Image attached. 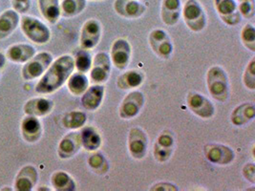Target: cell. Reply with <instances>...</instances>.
Returning <instances> with one entry per match:
<instances>
[{"label": "cell", "mask_w": 255, "mask_h": 191, "mask_svg": "<svg viewBox=\"0 0 255 191\" xmlns=\"http://www.w3.org/2000/svg\"><path fill=\"white\" fill-rule=\"evenodd\" d=\"M74 71V58L70 55L60 56L51 63L46 72L41 76V79L35 85V92L40 95H48L58 91L66 84Z\"/></svg>", "instance_id": "6da1fadb"}, {"label": "cell", "mask_w": 255, "mask_h": 191, "mask_svg": "<svg viewBox=\"0 0 255 191\" xmlns=\"http://www.w3.org/2000/svg\"><path fill=\"white\" fill-rule=\"evenodd\" d=\"M207 88L210 96L222 103L230 97V82L227 72L219 65L210 67L206 77Z\"/></svg>", "instance_id": "7a4b0ae2"}, {"label": "cell", "mask_w": 255, "mask_h": 191, "mask_svg": "<svg viewBox=\"0 0 255 191\" xmlns=\"http://www.w3.org/2000/svg\"><path fill=\"white\" fill-rule=\"evenodd\" d=\"M182 16L187 28L194 33L202 32L207 26V14L198 0H186L182 7Z\"/></svg>", "instance_id": "3957f363"}, {"label": "cell", "mask_w": 255, "mask_h": 191, "mask_svg": "<svg viewBox=\"0 0 255 191\" xmlns=\"http://www.w3.org/2000/svg\"><path fill=\"white\" fill-rule=\"evenodd\" d=\"M20 26L24 35L34 43L46 44L51 38L50 29L35 17L24 15L20 20Z\"/></svg>", "instance_id": "277c9868"}, {"label": "cell", "mask_w": 255, "mask_h": 191, "mask_svg": "<svg viewBox=\"0 0 255 191\" xmlns=\"http://www.w3.org/2000/svg\"><path fill=\"white\" fill-rule=\"evenodd\" d=\"M53 62V56L48 52H41L25 62L21 76L25 81H33L40 78Z\"/></svg>", "instance_id": "5b68a950"}, {"label": "cell", "mask_w": 255, "mask_h": 191, "mask_svg": "<svg viewBox=\"0 0 255 191\" xmlns=\"http://www.w3.org/2000/svg\"><path fill=\"white\" fill-rule=\"evenodd\" d=\"M148 145V136L142 128L139 126H134L129 130L128 138V152L133 159H144L147 153Z\"/></svg>", "instance_id": "8992f818"}, {"label": "cell", "mask_w": 255, "mask_h": 191, "mask_svg": "<svg viewBox=\"0 0 255 191\" xmlns=\"http://www.w3.org/2000/svg\"><path fill=\"white\" fill-rule=\"evenodd\" d=\"M209 163L218 166H229L235 160V152L232 147L222 143H207L203 149Z\"/></svg>", "instance_id": "52a82bcc"}, {"label": "cell", "mask_w": 255, "mask_h": 191, "mask_svg": "<svg viewBox=\"0 0 255 191\" xmlns=\"http://www.w3.org/2000/svg\"><path fill=\"white\" fill-rule=\"evenodd\" d=\"M186 99L187 107L199 118L209 119L215 115V106L206 96L192 91L187 94Z\"/></svg>", "instance_id": "ba28073f"}, {"label": "cell", "mask_w": 255, "mask_h": 191, "mask_svg": "<svg viewBox=\"0 0 255 191\" xmlns=\"http://www.w3.org/2000/svg\"><path fill=\"white\" fill-rule=\"evenodd\" d=\"M145 102L144 95L139 90H133L125 96L119 107V116L123 119L136 118Z\"/></svg>", "instance_id": "9c48e42d"}, {"label": "cell", "mask_w": 255, "mask_h": 191, "mask_svg": "<svg viewBox=\"0 0 255 191\" xmlns=\"http://www.w3.org/2000/svg\"><path fill=\"white\" fill-rule=\"evenodd\" d=\"M148 43L153 53L162 60H167L173 53V42L162 29H154L148 36Z\"/></svg>", "instance_id": "30bf717a"}, {"label": "cell", "mask_w": 255, "mask_h": 191, "mask_svg": "<svg viewBox=\"0 0 255 191\" xmlns=\"http://www.w3.org/2000/svg\"><path fill=\"white\" fill-rule=\"evenodd\" d=\"M103 35L102 24L95 19L90 18L82 25L80 34V44L81 49L93 50L97 47L101 41Z\"/></svg>", "instance_id": "8fae6325"}, {"label": "cell", "mask_w": 255, "mask_h": 191, "mask_svg": "<svg viewBox=\"0 0 255 191\" xmlns=\"http://www.w3.org/2000/svg\"><path fill=\"white\" fill-rule=\"evenodd\" d=\"M111 60L105 52H99L95 55L92 66L89 71V77L94 84H105L110 78Z\"/></svg>", "instance_id": "7c38bea8"}, {"label": "cell", "mask_w": 255, "mask_h": 191, "mask_svg": "<svg viewBox=\"0 0 255 191\" xmlns=\"http://www.w3.org/2000/svg\"><path fill=\"white\" fill-rule=\"evenodd\" d=\"M131 53L132 47L128 39L118 38L112 43L110 49L109 57L112 65L119 70H125L129 64Z\"/></svg>", "instance_id": "4fadbf2b"}, {"label": "cell", "mask_w": 255, "mask_h": 191, "mask_svg": "<svg viewBox=\"0 0 255 191\" xmlns=\"http://www.w3.org/2000/svg\"><path fill=\"white\" fill-rule=\"evenodd\" d=\"M214 7L221 20L228 26H236L242 21L236 0H214Z\"/></svg>", "instance_id": "5bb4252c"}, {"label": "cell", "mask_w": 255, "mask_h": 191, "mask_svg": "<svg viewBox=\"0 0 255 191\" xmlns=\"http://www.w3.org/2000/svg\"><path fill=\"white\" fill-rule=\"evenodd\" d=\"M81 148L80 132L72 130V132L66 134L58 143V157L61 160H68L77 155Z\"/></svg>", "instance_id": "9a60e30c"}, {"label": "cell", "mask_w": 255, "mask_h": 191, "mask_svg": "<svg viewBox=\"0 0 255 191\" xmlns=\"http://www.w3.org/2000/svg\"><path fill=\"white\" fill-rule=\"evenodd\" d=\"M105 88L104 84L89 85L86 91L81 96L82 107L87 111L94 112L101 107L105 98Z\"/></svg>", "instance_id": "2e32d148"}, {"label": "cell", "mask_w": 255, "mask_h": 191, "mask_svg": "<svg viewBox=\"0 0 255 191\" xmlns=\"http://www.w3.org/2000/svg\"><path fill=\"white\" fill-rule=\"evenodd\" d=\"M115 12L127 19H137L143 15L146 7L139 0H115Z\"/></svg>", "instance_id": "e0dca14e"}, {"label": "cell", "mask_w": 255, "mask_h": 191, "mask_svg": "<svg viewBox=\"0 0 255 191\" xmlns=\"http://www.w3.org/2000/svg\"><path fill=\"white\" fill-rule=\"evenodd\" d=\"M20 131L24 141L29 143L38 142L42 136V123L38 118L26 115L21 120Z\"/></svg>", "instance_id": "ac0fdd59"}, {"label": "cell", "mask_w": 255, "mask_h": 191, "mask_svg": "<svg viewBox=\"0 0 255 191\" xmlns=\"http://www.w3.org/2000/svg\"><path fill=\"white\" fill-rule=\"evenodd\" d=\"M53 109H54V101L43 96L31 98L26 101L23 106L25 115L34 116L36 118L49 115L53 111Z\"/></svg>", "instance_id": "d6986e66"}, {"label": "cell", "mask_w": 255, "mask_h": 191, "mask_svg": "<svg viewBox=\"0 0 255 191\" xmlns=\"http://www.w3.org/2000/svg\"><path fill=\"white\" fill-rule=\"evenodd\" d=\"M38 181V172L33 166L22 167L14 180V190L17 191H31Z\"/></svg>", "instance_id": "ffe728a7"}, {"label": "cell", "mask_w": 255, "mask_h": 191, "mask_svg": "<svg viewBox=\"0 0 255 191\" xmlns=\"http://www.w3.org/2000/svg\"><path fill=\"white\" fill-rule=\"evenodd\" d=\"M181 0H162L161 6V17L162 22L167 26H174L182 16Z\"/></svg>", "instance_id": "44dd1931"}, {"label": "cell", "mask_w": 255, "mask_h": 191, "mask_svg": "<svg viewBox=\"0 0 255 191\" xmlns=\"http://www.w3.org/2000/svg\"><path fill=\"white\" fill-rule=\"evenodd\" d=\"M81 129L80 137L81 147L89 152H93L100 149L103 144V137L99 129L93 125H84Z\"/></svg>", "instance_id": "7402d4cb"}, {"label": "cell", "mask_w": 255, "mask_h": 191, "mask_svg": "<svg viewBox=\"0 0 255 191\" xmlns=\"http://www.w3.org/2000/svg\"><path fill=\"white\" fill-rule=\"evenodd\" d=\"M255 118V105L253 102H244L232 110L231 121L235 126H244Z\"/></svg>", "instance_id": "603a6c76"}, {"label": "cell", "mask_w": 255, "mask_h": 191, "mask_svg": "<svg viewBox=\"0 0 255 191\" xmlns=\"http://www.w3.org/2000/svg\"><path fill=\"white\" fill-rule=\"evenodd\" d=\"M20 21L19 13L13 9L6 10L0 14V39L11 36Z\"/></svg>", "instance_id": "cb8c5ba5"}, {"label": "cell", "mask_w": 255, "mask_h": 191, "mask_svg": "<svg viewBox=\"0 0 255 191\" xmlns=\"http://www.w3.org/2000/svg\"><path fill=\"white\" fill-rule=\"evenodd\" d=\"M35 55V49L29 44H14L7 50L6 58L15 63H25Z\"/></svg>", "instance_id": "d4e9b609"}, {"label": "cell", "mask_w": 255, "mask_h": 191, "mask_svg": "<svg viewBox=\"0 0 255 191\" xmlns=\"http://www.w3.org/2000/svg\"><path fill=\"white\" fill-rule=\"evenodd\" d=\"M37 2L43 18L49 23H57L61 16L59 0H37Z\"/></svg>", "instance_id": "484cf974"}, {"label": "cell", "mask_w": 255, "mask_h": 191, "mask_svg": "<svg viewBox=\"0 0 255 191\" xmlns=\"http://www.w3.org/2000/svg\"><path fill=\"white\" fill-rule=\"evenodd\" d=\"M143 84V75L137 70L123 73L117 80V86L121 90H134Z\"/></svg>", "instance_id": "4316f807"}, {"label": "cell", "mask_w": 255, "mask_h": 191, "mask_svg": "<svg viewBox=\"0 0 255 191\" xmlns=\"http://www.w3.org/2000/svg\"><path fill=\"white\" fill-rule=\"evenodd\" d=\"M66 84L72 95L80 96L89 87L90 82L88 77L85 74L77 72V73H73L70 76L69 79L66 82Z\"/></svg>", "instance_id": "83f0119b"}, {"label": "cell", "mask_w": 255, "mask_h": 191, "mask_svg": "<svg viewBox=\"0 0 255 191\" xmlns=\"http://www.w3.org/2000/svg\"><path fill=\"white\" fill-rule=\"evenodd\" d=\"M51 184L57 191H74L77 190V184L74 178L65 171H56L51 176Z\"/></svg>", "instance_id": "f1b7e54d"}, {"label": "cell", "mask_w": 255, "mask_h": 191, "mask_svg": "<svg viewBox=\"0 0 255 191\" xmlns=\"http://www.w3.org/2000/svg\"><path fill=\"white\" fill-rule=\"evenodd\" d=\"M87 122V115L82 111H70L66 113L62 119V126L69 130H79Z\"/></svg>", "instance_id": "f546056e"}, {"label": "cell", "mask_w": 255, "mask_h": 191, "mask_svg": "<svg viewBox=\"0 0 255 191\" xmlns=\"http://www.w3.org/2000/svg\"><path fill=\"white\" fill-rule=\"evenodd\" d=\"M87 165L95 174L104 176L110 170V165L105 156L99 151H93L87 159Z\"/></svg>", "instance_id": "4dcf8cb0"}, {"label": "cell", "mask_w": 255, "mask_h": 191, "mask_svg": "<svg viewBox=\"0 0 255 191\" xmlns=\"http://www.w3.org/2000/svg\"><path fill=\"white\" fill-rule=\"evenodd\" d=\"M87 0H62L60 3V15L74 17L85 10Z\"/></svg>", "instance_id": "1f68e13d"}, {"label": "cell", "mask_w": 255, "mask_h": 191, "mask_svg": "<svg viewBox=\"0 0 255 191\" xmlns=\"http://www.w3.org/2000/svg\"><path fill=\"white\" fill-rule=\"evenodd\" d=\"M74 58V64H75V70L80 73L86 74L90 71L92 66L93 58L88 50L81 49L79 50Z\"/></svg>", "instance_id": "d6a6232c"}, {"label": "cell", "mask_w": 255, "mask_h": 191, "mask_svg": "<svg viewBox=\"0 0 255 191\" xmlns=\"http://www.w3.org/2000/svg\"><path fill=\"white\" fill-rule=\"evenodd\" d=\"M241 41L248 50L255 52V28L253 24H246L241 30Z\"/></svg>", "instance_id": "836d02e7"}, {"label": "cell", "mask_w": 255, "mask_h": 191, "mask_svg": "<svg viewBox=\"0 0 255 191\" xmlns=\"http://www.w3.org/2000/svg\"><path fill=\"white\" fill-rule=\"evenodd\" d=\"M243 84L249 90H255V59L253 58L248 63L243 74Z\"/></svg>", "instance_id": "e575fe53"}, {"label": "cell", "mask_w": 255, "mask_h": 191, "mask_svg": "<svg viewBox=\"0 0 255 191\" xmlns=\"http://www.w3.org/2000/svg\"><path fill=\"white\" fill-rule=\"evenodd\" d=\"M155 144L161 146L162 148L174 150L175 140L174 136L171 132L163 131L158 136Z\"/></svg>", "instance_id": "d590c367"}, {"label": "cell", "mask_w": 255, "mask_h": 191, "mask_svg": "<svg viewBox=\"0 0 255 191\" xmlns=\"http://www.w3.org/2000/svg\"><path fill=\"white\" fill-rule=\"evenodd\" d=\"M238 11L242 17L247 19L254 18L255 13V0H244L238 2Z\"/></svg>", "instance_id": "8d00e7d4"}, {"label": "cell", "mask_w": 255, "mask_h": 191, "mask_svg": "<svg viewBox=\"0 0 255 191\" xmlns=\"http://www.w3.org/2000/svg\"><path fill=\"white\" fill-rule=\"evenodd\" d=\"M12 9L18 13H26L31 9V0H11Z\"/></svg>", "instance_id": "74e56055"}, {"label": "cell", "mask_w": 255, "mask_h": 191, "mask_svg": "<svg viewBox=\"0 0 255 191\" xmlns=\"http://www.w3.org/2000/svg\"><path fill=\"white\" fill-rule=\"evenodd\" d=\"M244 178L252 185L255 184V166L254 163H248L242 168Z\"/></svg>", "instance_id": "f35d334b"}, {"label": "cell", "mask_w": 255, "mask_h": 191, "mask_svg": "<svg viewBox=\"0 0 255 191\" xmlns=\"http://www.w3.org/2000/svg\"><path fill=\"white\" fill-rule=\"evenodd\" d=\"M150 191H179V189L174 184L167 183V182H160V183L155 184L154 186H152L150 188Z\"/></svg>", "instance_id": "ab89813d"}, {"label": "cell", "mask_w": 255, "mask_h": 191, "mask_svg": "<svg viewBox=\"0 0 255 191\" xmlns=\"http://www.w3.org/2000/svg\"><path fill=\"white\" fill-rule=\"evenodd\" d=\"M5 64H6V57L2 53H0V69L4 68Z\"/></svg>", "instance_id": "60d3db41"}, {"label": "cell", "mask_w": 255, "mask_h": 191, "mask_svg": "<svg viewBox=\"0 0 255 191\" xmlns=\"http://www.w3.org/2000/svg\"><path fill=\"white\" fill-rule=\"evenodd\" d=\"M91 1H102V0H91Z\"/></svg>", "instance_id": "b9f144b4"}, {"label": "cell", "mask_w": 255, "mask_h": 191, "mask_svg": "<svg viewBox=\"0 0 255 191\" xmlns=\"http://www.w3.org/2000/svg\"><path fill=\"white\" fill-rule=\"evenodd\" d=\"M237 1H238V2H239V1H244V0H237Z\"/></svg>", "instance_id": "7bdbcfd3"}]
</instances>
